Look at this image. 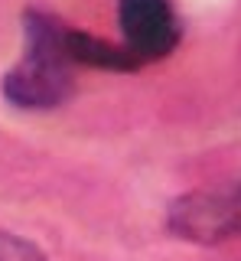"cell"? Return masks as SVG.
<instances>
[{"mask_svg": "<svg viewBox=\"0 0 241 261\" xmlns=\"http://www.w3.org/2000/svg\"><path fill=\"white\" fill-rule=\"evenodd\" d=\"M117 23L127 39V53L137 62L163 59L179 43V20L170 0H120Z\"/></svg>", "mask_w": 241, "mask_h": 261, "instance_id": "3957f363", "label": "cell"}, {"mask_svg": "<svg viewBox=\"0 0 241 261\" xmlns=\"http://www.w3.org/2000/svg\"><path fill=\"white\" fill-rule=\"evenodd\" d=\"M26 59L13 65L4 79L10 105L26 111L59 108L72 95V72L66 56V30L46 13H26Z\"/></svg>", "mask_w": 241, "mask_h": 261, "instance_id": "6da1fadb", "label": "cell"}, {"mask_svg": "<svg viewBox=\"0 0 241 261\" xmlns=\"http://www.w3.org/2000/svg\"><path fill=\"white\" fill-rule=\"evenodd\" d=\"M0 261H46V255L33 242L10 235V232H0Z\"/></svg>", "mask_w": 241, "mask_h": 261, "instance_id": "5b68a950", "label": "cell"}, {"mask_svg": "<svg viewBox=\"0 0 241 261\" xmlns=\"http://www.w3.org/2000/svg\"><path fill=\"white\" fill-rule=\"evenodd\" d=\"M66 56L69 62H85L95 65V69H114V72H131L140 65L127 53V46H114L88 36V33H72V30H66Z\"/></svg>", "mask_w": 241, "mask_h": 261, "instance_id": "277c9868", "label": "cell"}, {"mask_svg": "<svg viewBox=\"0 0 241 261\" xmlns=\"http://www.w3.org/2000/svg\"><path fill=\"white\" fill-rule=\"evenodd\" d=\"M170 232L196 245H219L241 235V183L231 190L186 193L166 212Z\"/></svg>", "mask_w": 241, "mask_h": 261, "instance_id": "7a4b0ae2", "label": "cell"}]
</instances>
